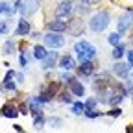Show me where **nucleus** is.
I'll return each instance as SVG.
<instances>
[{"instance_id": "obj_1", "label": "nucleus", "mask_w": 133, "mask_h": 133, "mask_svg": "<svg viewBox=\"0 0 133 133\" xmlns=\"http://www.w3.org/2000/svg\"><path fill=\"white\" fill-rule=\"evenodd\" d=\"M109 22H111L109 11H96V13L91 17V21H89V28H91L92 31L100 33V31H104V30L109 26Z\"/></svg>"}, {"instance_id": "obj_2", "label": "nucleus", "mask_w": 133, "mask_h": 133, "mask_svg": "<svg viewBox=\"0 0 133 133\" xmlns=\"http://www.w3.org/2000/svg\"><path fill=\"white\" fill-rule=\"evenodd\" d=\"M74 52H76L79 63L81 61H92V57L96 56V48L89 41H78L74 44Z\"/></svg>"}, {"instance_id": "obj_3", "label": "nucleus", "mask_w": 133, "mask_h": 133, "mask_svg": "<svg viewBox=\"0 0 133 133\" xmlns=\"http://www.w3.org/2000/svg\"><path fill=\"white\" fill-rule=\"evenodd\" d=\"M74 13V2L72 0H63V2L56 8V17L61 21H66V19H70Z\"/></svg>"}, {"instance_id": "obj_4", "label": "nucleus", "mask_w": 133, "mask_h": 133, "mask_svg": "<svg viewBox=\"0 0 133 133\" xmlns=\"http://www.w3.org/2000/svg\"><path fill=\"white\" fill-rule=\"evenodd\" d=\"M43 41H44V44H46L48 48H61V46H65V43H66L61 33H54V31H48L46 35L43 37Z\"/></svg>"}, {"instance_id": "obj_5", "label": "nucleus", "mask_w": 133, "mask_h": 133, "mask_svg": "<svg viewBox=\"0 0 133 133\" xmlns=\"http://www.w3.org/2000/svg\"><path fill=\"white\" fill-rule=\"evenodd\" d=\"M131 22H133V11L131 9H128L120 19H118V33L122 35V33H126L128 30H129V26H131Z\"/></svg>"}, {"instance_id": "obj_6", "label": "nucleus", "mask_w": 133, "mask_h": 133, "mask_svg": "<svg viewBox=\"0 0 133 133\" xmlns=\"http://www.w3.org/2000/svg\"><path fill=\"white\" fill-rule=\"evenodd\" d=\"M37 8H39V0H24L22 8H21V13L24 17H30V15H33L37 11Z\"/></svg>"}, {"instance_id": "obj_7", "label": "nucleus", "mask_w": 133, "mask_h": 133, "mask_svg": "<svg viewBox=\"0 0 133 133\" xmlns=\"http://www.w3.org/2000/svg\"><path fill=\"white\" fill-rule=\"evenodd\" d=\"M46 28H48V31H54V33H63V31L69 30V22H65V21L57 19V21L48 22V24H46Z\"/></svg>"}, {"instance_id": "obj_8", "label": "nucleus", "mask_w": 133, "mask_h": 133, "mask_svg": "<svg viewBox=\"0 0 133 133\" xmlns=\"http://www.w3.org/2000/svg\"><path fill=\"white\" fill-rule=\"evenodd\" d=\"M113 72L118 76V78L126 79V78L129 76V72H131V66H129L128 63H115V65H113Z\"/></svg>"}, {"instance_id": "obj_9", "label": "nucleus", "mask_w": 133, "mask_h": 133, "mask_svg": "<svg viewBox=\"0 0 133 133\" xmlns=\"http://www.w3.org/2000/svg\"><path fill=\"white\" fill-rule=\"evenodd\" d=\"M94 69H96V65L92 61H81L78 66V74L79 76H91L94 72Z\"/></svg>"}, {"instance_id": "obj_10", "label": "nucleus", "mask_w": 133, "mask_h": 133, "mask_svg": "<svg viewBox=\"0 0 133 133\" xmlns=\"http://www.w3.org/2000/svg\"><path fill=\"white\" fill-rule=\"evenodd\" d=\"M66 31H69L70 35H74V37L81 35V33H83V24H81V19L70 21V22H69V30H66Z\"/></svg>"}, {"instance_id": "obj_11", "label": "nucleus", "mask_w": 133, "mask_h": 133, "mask_svg": "<svg viewBox=\"0 0 133 133\" xmlns=\"http://www.w3.org/2000/svg\"><path fill=\"white\" fill-rule=\"evenodd\" d=\"M57 59H59V56H57V52H48L46 54V57L43 59V69H52V66H56V63H57Z\"/></svg>"}, {"instance_id": "obj_12", "label": "nucleus", "mask_w": 133, "mask_h": 133, "mask_svg": "<svg viewBox=\"0 0 133 133\" xmlns=\"http://www.w3.org/2000/svg\"><path fill=\"white\" fill-rule=\"evenodd\" d=\"M59 66H61L63 70L69 72V70H72L74 66H76V61H74V57H72V56H66V54H65V56L59 59Z\"/></svg>"}, {"instance_id": "obj_13", "label": "nucleus", "mask_w": 133, "mask_h": 133, "mask_svg": "<svg viewBox=\"0 0 133 133\" xmlns=\"http://www.w3.org/2000/svg\"><path fill=\"white\" fill-rule=\"evenodd\" d=\"M30 33V22L26 21V19H21L19 21V26H17V30H15V35H28Z\"/></svg>"}, {"instance_id": "obj_14", "label": "nucleus", "mask_w": 133, "mask_h": 133, "mask_svg": "<svg viewBox=\"0 0 133 133\" xmlns=\"http://www.w3.org/2000/svg\"><path fill=\"white\" fill-rule=\"evenodd\" d=\"M69 87H70V92H72L74 96H83V94H85V87H83L79 81H76V79H72V81L69 83Z\"/></svg>"}, {"instance_id": "obj_15", "label": "nucleus", "mask_w": 133, "mask_h": 133, "mask_svg": "<svg viewBox=\"0 0 133 133\" xmlns=\"http://www.w3.org/2000/svg\"><path fill=\"white\" fill-rule=\"evenodd\" d=\"M17 115H19V111H17V107L11 105V104H8V105L2 107V116H8V118H15Z\"/></svg>"}, {"instance_id": "obj_16", "label": "nucleus", "mask_w": 133, "mask_h": 133, "mask_svg": "<svg viewBox=\"0 0 133 133\" xmlns=\"http://www.w3.org/2000/svg\"><path fill=\"white\" fill-rule=\"evenodd\" d=\"M46 48L44 46H41V44H37V46H33V57L35 59H39V61H43L44 57H46Z\"/></svg>"}, {"instance_id": "obj_17", "label": "nucleus", "mask_w": 133, "mask_h": 133, "mask_svg": "<svg viewBox=\"0 0 133 133\" xmlns=\"http://www.w3.org/2000/svg\"><path fill=\"white\" fill-rule=\"evenodd\" d=\"M124 54H126V44L120 43L118 46H115V48H113V54H111V56H113V59H120Z\"/></svg>"}, {"instance_id": "obj_18", "label": "nucleus", "mask_w": 133, "mask_h": 133, "mask_svg": "<svg viewBox=\"0 0 133 133\" xmlns=\"http://www.w3.org/2000/svg\"><path fill=\"white\" fill-rule=\"evenodd\" d=\"M2 89H4V91H9V92H15V91H17V85H15L13 81H11V78H4Z\"/></svg>"}, {"instance_id": "obj_19", "label": "nucleus", "mask_w": 133, "mask_h": 133, "mask_svg": "<svg viewBox=\"0 0 133 133\" xmlns=\"http://www.w3.org/2000/svg\"><path fill=\"white\" fill-rule=\"evenodd\" d=\"M72 113H74V115L85 113V104H83V102H74V104H72Z\"/></svg>"}, {"instance_id": "obj_20", "label": "nucleus", "mask_w": 133, "mask_h": 133, "mask_svg": "<svg viewBox=\"0 0 133 133\" xmlns=\"http://www.w3.org/2000/svg\"><path fill=\"white\" fill-rule=\"evenodd\" d=\"M107 41H109V44H113V46H118L122 41H120V33L116 31V33H111V35L107 37Z\"/></svg>"}, {"instance_id": "obj_21", "label": "nucleus", "mask_w": 133, "mask_h": 133, "mask_svg": "<svg viewBox=\"0 0 133 133\" xmlns=\"http://www.w3.org/2000/svg\"><path fill=\"white\" fill-rule=\"evenodd\" d=\"M35 98L39 100L41 104H48L50 100H52V94H50V92H41V94H39V96H35Z\"/></svg>"}, {"instance_id": "obj_22", "label": "nucleus", "mask_w": 133, "mask_h": 133, "mask_svg": "<svg viewBox=\"0 0 133 133\" xmlns=\"http://www.w3.org/2000/svg\"><path fill=\"white\" fill-rule=\"evenodd\" d=\"M96 104H98V100H96V98H89L87 102H85V111H94Z\"/></svg>"}, {"instance_id": "obj_23", "label": "nucleus", "mask_w": 133, "mask_h": 133, "mask_svg": "<svg viewBox=\"0 0 133 133\" xmlns=\"http://www.w3.org/2000/svg\"><path fill=\"white\" fill-rule=\"evenodd\" d=\"M33 124H35L37 129H41V128L44 126V116H43V113H41V115H35V120H33Z\"/></svg>"}, {"instance_id": "obj_24", "label": "nucleus", "mask_w": 133, "mask_h": 133, "mask_svg": "<svg viewBox=\"0 0 133 133\" xmlns=\"http://www.w3.org/2000/svg\"><path fill=\"white\" fill-rule=\"evenodd\" d=\"M13 50H15V43H13V41H6V43H4V52H6V54H11Z\"/></svg>"}, {"instance_id": "obj_25", "label": "nucleus", "mask_w": 133, "mask_h": 133, "mask_svg": "<svg viewBox=\"0 0 133 133\" xmlns=\"http://www.w3.org/2000/svg\"><path fill=\"white\" fill-rule=\"evenodd\" d=\"M8 31H9V21H2V22H0V33L6 35Z\"/></svg>"}, {"instance_id": "obj_26", "label": "nucleus", "mask_w": 133, "mask_h": 133, "mask_svg": "<svg viewBox=\"0 0 133 133\" xmlns=\"http://www.w3.org/2000/svg\"><path fill=\"white\" fill-rule=\"evenodd\" d=\"M13 9L9 8V4L8 2H0V13H6V15H9Z\"/></svg>"}, {"instance_id": "obj_27", "label": "nucleus", "mask_w": 133, "mask_h": 133, "mask_svg": "<svg viewBox=\"0 0 133 133\" xmlns=\"http://www.w3.org/2000/svg\"><path fill=\"white\" fill-rule=\"evenodd\" d=\"M59 100H61L63 104H72V98H70L69 92H61V94H59Z\"/></svg>"}, {"instance_id": "obj_28", "label": "nucleus", "mask_w": 133, "mask_h": 133, "mask_svg": "<svg viewBox=\"0 0 133 133\" xmlns=\"http://www.w3.org/2000/svg\"><path fill=\"white\" fill-rule=\"evenodd\" d=\"M126 56H128V65L133 69V50H128V52H126Z\"/></svg>"}, {"instance_id": "obj_29", "label": "nucleus", "mask_w": 133, "mask_h": 133, "mask_svg": "<svg viewBox=\"0 0 133 133\" xmlns=\"http://www.w3.org/2000/svg\"><path fill=\"white\" fill-rule=\"evenodd\" d=\"M50 124H52L54 128H61L63 120H61V118H50Z\"/></svg>"}, {"instance_id": "obj_30", "label": "nucleus", "mask_w": 133, "mask_h": 133, "mask_svg": "<svg viewBox=\"0 0 133 133\" xmlns=\"http://www.w3.org/2000/svg\"><path fill=\"white\" fill-rule=\"evenodd\" d=\"M85 115L89 116V118H98L102 113H98V111H85Z\"/></svg>"}, {"instance_id": "obj_31", "label": "nucleus", "mask_w": 133, "mask_h": 133, "mask_svg": "<svg viewBox=\"0 0 133 133\" xmlns=\"http://www.w3.org/2000/svg\"><path fill=\"white\" fill-rule=\"evenodd\" d=\"M98 2H102V0H79V4H87V6H94Z\"/></svg>"}, {"instance_id": "obj_32", "label": "nucleus", "mask_w": 133, "mask_h": 133, "mask_svg": "<svg viewBox=\"0 0 133 133\" xmlns=\"http://www.w3.org/2000/svg\"><path fill=\"white\" fill-rule=\"evenodd\" d=\"M120 113H122V111H120L118 107H115V109H113V111H109L107 115H109V116H111V115H113V116H120Z\"/></svg>"}, {"instance_id": "obj_33", "label": "nucleus", "mask_w": 133, "mask_h": 133, "mask_svg": "<svg viewBox=\"0 0 133 133\" xmlns=\"http://www.w3.org/2000/svg\"><path fill=\"white\" fill-rule=\"evenodd\" d=\"M19 63H21V66H24V65H26V56H24V54H21V57H19Z\"/></svg>"}]
</instances>
